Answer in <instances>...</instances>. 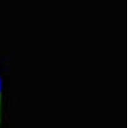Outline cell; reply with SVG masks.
Returning <instances> with one entry per match:
<instances>
[{
	"mask_svg": "<svg viewBox=\"0 0 128 128\" xmlns=\"http://www.w3.org/2000/svg\"><path fill=\"white\" fill-rule=\"evenodd\" d=\"M2 106H3V88H2V80L0 77V125L2 123Z\"/></svg>",
	"mask_w": 128,
	"mask_h": 128,
	"instance_id": "6da1fadb",
	"label": "cell"
}]
</instances>
